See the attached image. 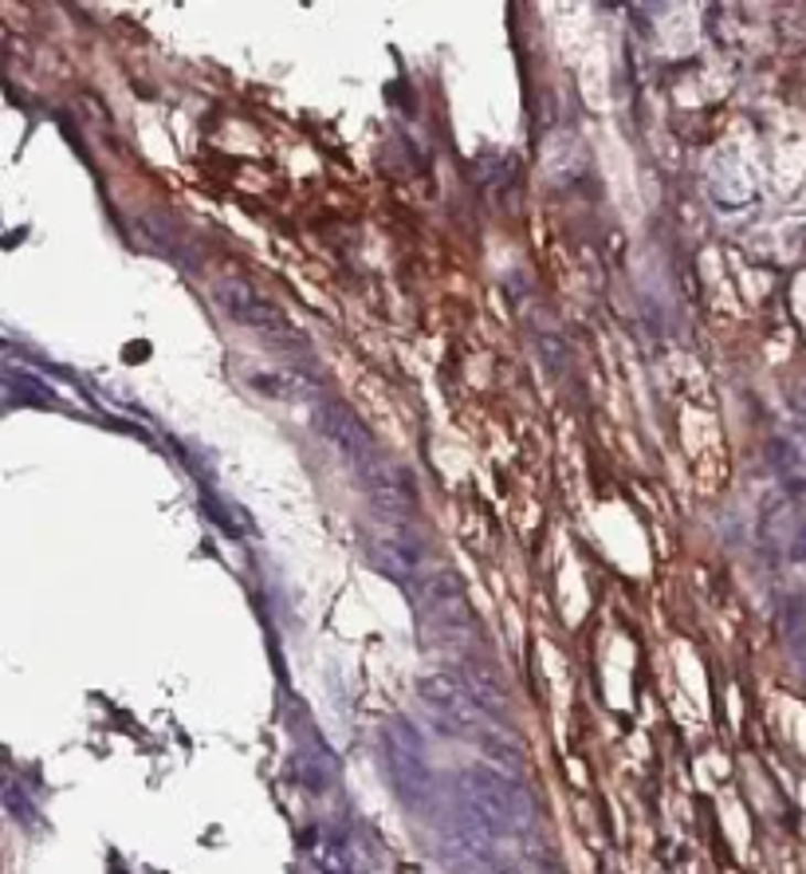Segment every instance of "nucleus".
<instances>
[{"instance_id":"10","label":"nucleus","mask_w":806,"mask_h":874,"mask_svg":"<svg viewBox=\"0 0 806 874\" xmlns=\"http://www.w3.org/2000/svg\"><path fill=\"white\" fill-rule=\"evenodd\" d=\"M311 859L319 874H359V863L350 855V843H342V839H315Z\"/></svg>"},{"instance_id":"9","label":"nucleus","mask_w":806,"mask_h":874,"mask_svg":"<svg viewBox=\"0 0 806 874\" xmlns=\"http://www.w3.org/2000/svg\"><path fill=\"white\" fill-rule=\"evenodd\" d=\"M248 382L268 398H287V402L311 398V382L304 375H296V370H256V375H248Z\"/></svg>"},{"instance_id":"8","label":"nucleus","mask_w":806,"mask_h":874,"mask_svg":"<svg viewBox=\"0 0 806 874\" xmlns=\"http://www.w3.org/2000/svg\"><path fill=\"white\" fill-rule=\"evenodd\" d=\"M362 477H367V485H370V501H374L385 516L405 520V516L417 508L413 477L405 470H385V465H374V470H367Z\"/></svg>"},{"instance_id":"2","label":"nucleus","mask_w":806,"mask_h":874,"mask_svg":"<svg viewBox=\"0 0 806 874\" xmlns=\"http://www.w3.org/2000/svg\"><path fill=\"white\" fill-rule=\"evenodd\" d=\"M410 596L422 611V634L429 639L437 631L441 646H465L476 634V611L465 596V583L453 571H422L417 583H410Z\"/></svg>"},{"instance_id":"5","label":"nucleus","mask_w":806,"mask_h":874,"mask_svg":"<svg viewBox=\"0 0 806 874\" xmlns=\"http://www.w3.org/2000/svg\"><path fill=\"white\" fill-rule=\"evenodd\" d=\"M315 430L327 438V442L335 445V450L342 453V457L354 465L359 473L374 470V438H370L367 425L354 418V410H347L342 402H331V398H322L319 406H315Z\"/></svg>"},{"instance_id":"6","label":"nucleus","mask_w":806,"mask_h":874,"mask_svg":"<svg viewBox=\"0 0 806 874\" xmlns=\"http://www.w3.org/2000/svg\"><path fill=\"white\" fill-rule=\"evenodd\" d=\"M213 299H216V307H221L224 316L233 319V324H241V327H252V331L272 335V339L296 335V331H291V324H287L284 312H279L276 304H268L261 292H252L248 284H241V280H221V284L213 288Z\"/></svg>"},{"instance_id":"4","label":"nucleus","mask_w":806,"mask_h":874,"mask_svg":"<svg viewBox=\"0 0 806 874\" xmlns=\"http://www.w3.org/2000/svg\"><path fill=\"white\" fill-rule=\"evenodd\" d=\"M382 765L390 772V785L402 796V803H410L413 811H429L437 800V780H433L429 765H425L422 740L417 733L405 729L402 722L382 737Z\"/></svg>"},{"instance_id":"7","label":"nucleus","mask_w":806,"mask_h":874,"mask_svg":"<svg viewBox=\"0 0 806 874\" xmlns=\"http://www.w3.org/2000/svg\"><path fill=\"white\" fill-rule=\"evenodd\" d=\"M370 564H374L382 576L397 579V583H417L422 576V544L413 540V536L397 533V536H378L370 544Z\"/></svg>"},{"instance_id":"3","label":"nucleus","mask_w":806,"mask_h":874,"mask_svg":"<svg viewBox=\"0 0 806 874\" xmlns=\"http://www.w3.org/2000/svg\"><path fill=\"white\" fill-rule=\"evenodd\" d=\"M417 697L433 709L437 725L453 737H465V740H480L484 745H492L500 737V729L492 725V713L484 709L473 694H468V685L453 674H425L417 682Z\"/></svg>"},{"instance_id":"11","label":"nucleus","mask_w":806,"mask_h":874,"mask_svg":"<svg viewBox=\"0 0 806 874\" xmlns=\"http://www.w3.org/2000/svg\"><path fill=\"white\" fill-rule=\"evenodd\" d=\"M783 631H787L795 659L806 662V599H787V607H783Z\"/></svg>"},{"instance_id":"1","label":"nucleus","mask_w":806,"mask_h":874,"mask_svg":"<svg viewBox=\"0 0 806 874\" xmlns=\"http://www.w3.org/2000/svg\"><path fill=\"white\" fill-rule=\"evenodd\" d=\"M457 800H465L484 823H492L516 847H531L535 796L520 785V776L492 772V768H468L457 780Z\"/></svg>"}]
</instances>
